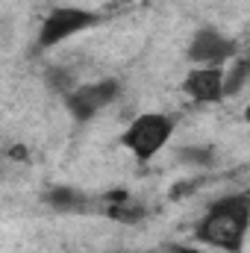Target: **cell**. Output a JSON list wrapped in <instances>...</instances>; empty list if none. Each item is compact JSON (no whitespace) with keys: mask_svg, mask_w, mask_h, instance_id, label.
<instances>
[{"mask_svg":"<svg viewBox=\"0 0 250 253\" xmlns=\"http://www.w3.org/2000/svg\"><path fill=\"white\" fill-rule=\"evenodd\" d=\"M109 253H126V251H109ZM144 253H150V251H144Z\"/></svg>","mask_w":250,"mask_h":253,"instance_id":"obj_11","label":"cell"},{"mask_svg":"<svg viewBox=\"0 0 250 253\" xmlns=\"http://www.w3.org/2000/svg\"><path fill=\"white\" fill-rule=\"evenodd\" d=\"M250 230V194L239 191V194H227L221 200H215L206 215L197 221L194 236L203 245L221 248V251L239 253Z\"/></svg>","mask_w":250,"mask_h":253,"instance_id":"obj_1","label":"cell"},{"mask_svg":"<svg viewBox=\"0 0 250 253\" xmlns=\"http://www.w3.org/2000/svg\"><path fill=\"white\" fill-rule=\"evenodd\" d=\"M245 118H248V121H250V106H248V112H245Z\"/></svg>","mask_w":250,"mask_h":253,"instance_id":"obj_12","label":"cell"},{"mask_svg":"<svg viewBox=\"0 0 250 253\" xmlns=\"http://www.w3.org/2000/svg\"><path fill=\"white\" fill-rule=\"evenodd\" d=\"M248 77H250V56L248 59H236L233 71L227 74V94H236L248 83Z\"/></svg>","mask_w":250,"mask_h":253,"instance_id":"obj_8","label":"cell"},{"mask_svg":"<svg viewBox=\"0 0 250 253\" xmlns=\"http://www.w3.org/2000/svg\"><path fill=\"white\" fill-rule=\"evenodd\" d=\"M236 50H239V44L233 39L221 36L212 27H203V30L194 33L186 56H188V62H194L197 68H221L224 62H230L236 56Z\"/></svg>","mask_w":250,"mask_h":253,"instance_id":"obj_5","label":"cell"},{"mask_svg":"<svg viewBox=\"0 0 250 253\" xmlns=\"http://www.w3.org/2000/svg\"><path fill=\"white\" fill-rule=\"evenodd\" d=\"M183 91L197 103H218L227 97V74L224 68H194L188 71Z\"/></svg>","mask_w":250,"mask_h":253,"instance_id":"obj_6","label":"cell"},{"mask_svg":"<svg viewBox=\"0 0 250 253\" xmlns=\"http://www.w3.org/2000/svg\"><path fill=\"white\" fill-rule=\"evenodd\" d=\"M174 253H206V251H200V248H188V245H180V248H174Z\"/></svg>","mask_w":250,"mask_h":253,"instance_id":"obj_10","label":"cell"},{"mask_svg":"<svg viewBox=\"0 0 250 253\" xmlns=\"http://www.w3.org/2000/svg\"><path fill=\"white\" fill-rule=\"evenodd\" d=\"M118 94H121V83L118 80H97V83L77 85L71 94H65V103H68V112L77 121H88L100 109H106L109 103H115Z\"/></svg>","mask_w":250,"mask_h":253,"instance_id":"obj_4","label":"cell"},{"mask_svg":"<svg viewBox=\"0 0 250 253\" xmlns=\"http://www.w3.org/2000/svg\"><path fill=\"white\" fill-rule=\"evenodd\" d=\"M180 159H183V162H209V159H212V150H209V147H186V150L180 153Z\"/></svg>","mask_w":250,"mask_h":253,"instance_id":"obj_9","label":"cell"},{"mask_svg":"<svg viewBox=\"0 0 250 253\" xmlns=\"http://www.w3.org/2000/svg\"><path fill=\"white\" fill-rule=\"evenodd\" d=\"M174 135V118L162 112H144L121 132V147H126L138 162H150Z\"/></svg>","mask_w":250,"mask_h":253,"instance_id":"obj_2","label":"cell"},{"mask_svg":"<svg viewBox=\"0 0 250 253\" xmlns=\"http://www.w3.org/2000/svg\"><path fill=\"white\" fill-rule=\"evenodd\" d=\"M53 209H59V212H83L85 206H88V200H85V194L77 189H68V186H62V189H53L47 197H44Z\"/></svg>","mask_w":250,"mask_h":253,"instance_id":"obj_7","label":"cell"},{"mask_svg":"<svg viewBox=\"0 0 250 253\" xmlns=\"http://www.w3.org/2000/svg\"><path fill=\"white\" fill-rule=\"evenodd\" d=\"M100 24V15L91 12V9H77V6H59L53 9L44 21H42V30H39V44L42 47H56L62 44L65 39L88 30Z\"/></svg>","mask_w":250,"mask_h":253,"instance_id":"obj_3","label":"cell"}]
</instances>
